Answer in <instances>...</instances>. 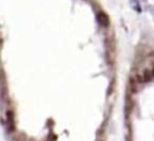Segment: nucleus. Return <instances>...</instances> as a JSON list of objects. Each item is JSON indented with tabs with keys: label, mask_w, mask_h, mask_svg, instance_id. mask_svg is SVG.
Masks as SVG:
<instances>
[{
	"label": "nucleus",
	"mask_w": 154,
	"mask_h": 141,
	"mask_svg": "<svg viewBox=\"0 0 154 141\" xmlns=\"http://www.w3.org/2000/svg\"><path fill=\"white\" fill-rule=\"evenodd\" d=\"M96 18H97V23L100 24V26L108 27V24H109V18H108V15H107V14H104V12H101V11H99L97 15H96Z\"/></svg>",
	"instance_id": "2"
},
{
	"label": "nucleus",
	"mask_w": 154,
	"mask_h": 141,
	"mask_svg": "<svg viewBox=\"0 0 154 141\" xmlns=\"http://www.w3.org/2000/svg\"><path fill=\"white\" fill-rule=\"evenodd\" d=\"M154 77V62H147L145 67H142V69L137 75V80L141 83L150 82Z\"/></svg>",
	"instance_id": "1"
},
{
	"label": "nucleus",
	"mask_w": 154,
	"mask_h": 141,
	"mask_svg": "<svg viewBox=\"0 0 154 141\" xmlns=\"http://www.w3.org/2000/svg\"><path fill=\"white\" fill-rule=\"evenodd\" d=\"M131 5H134V8H135V11H141V8L137 5V0H131Z\"/></svg>",
	"instance_id": "3"
}]
</instances>
